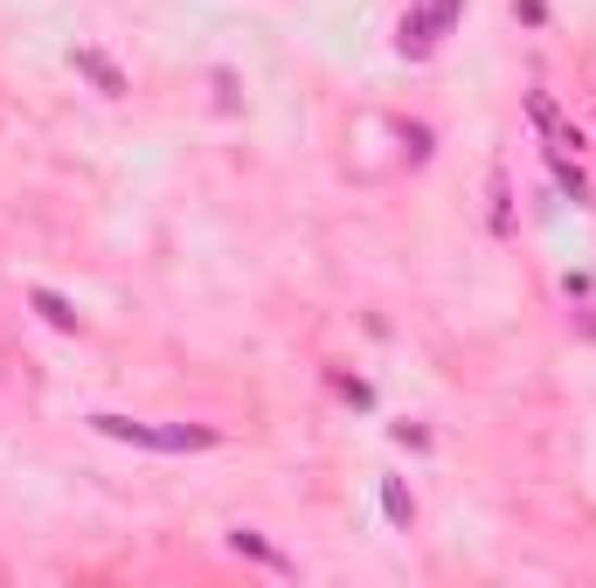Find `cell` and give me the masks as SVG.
<instances>
[{"label":"cell","mask_w":596,"mask_h":588,"mask_svg":"<svg viewBox=\"0 0 596 588\" xmlns=\"http://www.w3.org/2000/svg\"><path fill=\"white\" fill-rule=\"evenodd\" d=\"M70 70H77V77H90V90H98V98H133V77H125L104 49H90V42L70 49Z\"/></svg>","instance_id":"cell-1"},{"label":"cell","mask_w":596,"mask_h":588,"mask_svg":"<svg viewBox=\"0 0 596 588\" xmlns=\"http://www.w3.org/2000/svg\"><path fill=\"white\" fill-rule=\"evenodd\" d=\"M437 49V28H431V0H417V8L402 14L396 22V55H409V63H417V55H431Z\"/></svg>","instance_id":"cell-2"},{"label":"cell","mask_w":596,"mask_h":588,"mask_svg":"<svg viewBox=\"0 0 596 588\" xmlns=\"http://www.w3.org/2000/svg\"><path fill=\"white\" fill-rule=\"evenodd\" d=\"M28 305H35V312H42V318H49V326H55V333H84V312H77V305H70V298H63V291H49V284H28Z\"/></svg>","instance_id":"cell-3"},{"label":"cell","mask_w":596,"mask_h":588,"mask_svg":"<svg viewBox=\"0 0 596 588\" xmlns=\"http://www.w3.org/2000/svg\"><path fill=\"white\" fill-rule=\"evenodd\" d=\"M90 429H98V436H119V443H139V450H160V429H153V423H133V415H111V409L90 415Z\"/></svg>","instance_id":"cell-4"},{"label":"cell","mask_w":596,"mask_h":588,"mask_svg":"<svg viewBox=\"0 0 596 588\" xmlns=\"http://www.w3.org/2000/svg\"><path fill=\"white\" fill-rule=\"evenodd\" d=\"M486 201H493V236H513V180H507V166L486 174Z\"/></svg>","instance_id":"cell-5"},{"label":"cell","mask_w":596,"mask_h":588,"mask_svg":"<svg viewBox=\"0 0 596 588\" xmlns=\"http://www.w3.org/2000/svg\"><path fill=\"white\" fill-rule=\"evenodd\" d=\"M229 547H236V554H250V561H264V567H277V575H291V561L277 554V547H271L264 534H257V526H236V534H229Z\"/></svg>","instance_id":"cell-6"},{"label":"cell","mask_w":596,"mask_h":588,"mask_svg":"<svg viewBox=\"0 0 596 588\" xmlns=\"http://www.w3.org/2000/svg\"><path fill=\"white\" fill-rule=\"evenodd\" d=\"M382 512H388V526H396V534H409V526H417V499H409L402 478H382Z\"/></svg>","instance_id":"cell-7"},{"label":"cell","mask_w":596,"mask_h":588,"mask_svg":"<svg viewBox=\"0 0 596 588\" xmlns=\"http://www.w3.org/2000/svg\"><path fill=\"white\" fill-rule=\"evenodd\" d=\"M548 166H555V187H562L569 201H589V180H583V166H569V160H562V146H548Z\"/></svg>","instance_id":"cell-8"},{"label":"cell","mask_w":596,"mask_h":588,"mask_svg":"<svg viewBox=\"0 0 596 588\" xmlns=\"http://www.w3.org/2000/svg\"><path fill=\"white\" fill-rule=\"evenodd\" d=\"M222 436L215 429H188V423H174V429H160V450H215Z\"/></svg>","instance_id":"cell-9"},{"label":"cell","mask_w":596,"mask_h":588,"mask_svg":"<svg viewBox=\"0 0 596 588\" xmlns=\"http://www.w3.org/2000/svg\"><path fill=\"white\" fill-rule=\"evenodd\" d=\"M527 111H534V125H542L548 139L562 132V111H555V98H548V90H527Z\"/></svg>","instance_id":"cell-10"},{"label":"cell","mask_w":596,"mask_h":588,"mask_svg":"<svg viewBox=\"0 0 596 588\" xmlns=\"http://www.w3.org/2000/svg\"><path fill=\"white\" fill-rule=\"evenodd\" d=\"M333 388H340V402H353V409H375V388H368V381H353V374H340Z\"/></svg>","instance_id":"cell-11"},{"label":"cell","mask_w":596,"mask_h":588,"mask_svg":"<svg viewBox=\"0 0 596 588\" xmlns=\"http://www.w3.org/2000/svg\"><path fill=\"white\" fill-rule=\"evenodd\" d=\"M388 436H396L402 450H431V429H423V423H388Z\"/></svg>","instance_id":"cell-12"},{"label":"cell","mask_w":596,"mask_h":588,"mask_svg":"<svg viewBox=\"0 0 596 588\" xmlns=\"http://www.w3.org/2000/svg\"><path fill=\"white\" fill-rule=\"evenodd\" d=\"M402 146H409V160H431V125H402Z\"/></svg>","instance_id":"cell-13"},{"label":"cell","mask_w":596,"mask_h":588,"mask_svg":"<svg viewBox=\"0 0 596 588\" xmlns=\"http://www.w3.org/2000/svg\"><path fill=\"white\" fill-rule=\"evenodd\" d=\"M458 8H464V0H431V28L451 35V28H458Z\"/></svg>","instance_id":"cell-14"}]
</instances>
